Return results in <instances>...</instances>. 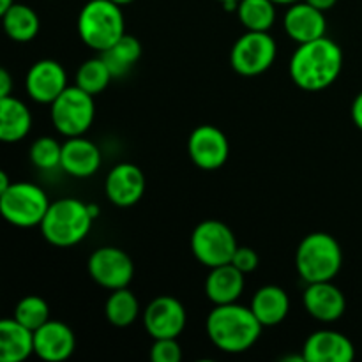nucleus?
Instances as JSON below:
<instances>
[{"label": "nucleus", "instance_id": "nucleus-27", "mask_svg": "<svg viewBox=\"0 0 362 362\" xmlns=\"http://www.w3.org/2000/svg\"><path fill=\"white\" fill-rule=\"evenodd\" d=\"M235 11L246 30L269 32L276 21V4L272 0H239Z\"/></svg>", "mask_w": 362, "mask_h": 362}, {"label": "nucleus", "instance_id": "nucleus-12", "mask_svg": "<svg viewBox=\"0 0 362 362\" xmlns=\"http://www.w3.org/2000/svg\"><path fill=\"white\" fill-rule=\"evenodd\" d=\"M187 152L189 158L198 168L202 170H218L228 161L230 144L221 129L214 126H198L191 133L187 140Z\"/></svg>", "mask_w": 362, "mask_h": 362}, {"label": "nucleus", "instance_id": "nucleus-38", "mask_svg": "<svg viewBox=\"0 0 362 362\" xmlns=\"http://www.w3.org/2000/svg\"><path fill=\"white\" fill-rule=\"evenodd\" d=\"M218 2H221L225 7H228V11H233V9H237V4H239V0H218Z\"/></svg>", "mask_w": 362, "mask_h": 362}, {"label": "nucleus", "instance_id": "nucleus-8", "mask_svg": "<svg viewBox=\"0 0 362 362\" xmlns=\"http://www.w3.org/2000/svg\"><path fill=\"white\" fill-rule=\"evenodd\" d=\"M237 247L239 244L230 226L218 219L202 221L191 233V251L209 269L230 264Z\"/></svg>", "mask_w": 362, "mask_h": 362}, {"label": "nucleus", "instance_id": "nucleus-23", "mask_svg": "<svg viewBox=\"0 0 362 362\" xmlns=\"http://www.w3.org/2000/svg\"><path fill=\"white\" fill-rule=\"evenodd\" d=\"M32 113L23 101L7 95L0 98V141L14 144L30 133Z\"/></svg>", "mask_w": 362, "mask_h": 362}, {"label": "nucleus", "instance_id": "nucleus-5", "mask_svg": "<svg viewBox=\"0 0 362 362\" xmlns=\"http://www.w3.org/2000/svg\"><path fill=\"white\" fill-rule=\"evenodd\" d=\"M120 7L113 0H88L85 4L78 16V34L88 48L105 52L126 34Z\"/></svg>", "mask_w": 362, "mask_h": 362}, {"label": "nucleus", "instance_id": "nucleus-29", "mask_svg": "<svg viewBox=\"0 0 362 362\" xmlns=\"http://www.w3.org/2000/svg\"><path fill=\"white\" fill-rule=\"evenodd\" d=\"M14 318L20 322L23 327L34 332L42 324L49 320V308L45 299L37 296H27L16 304L14 308Z\"/></svg>", "mask_w": 362, "mask_h": 362}, {"label": "nucleus", "instance_id": "nucleus-4", "mask_svg": "<svg viewBox=\"0 0 362 362\" xmlns=\"http://www.w3.org/2000/svg\"><path fill=\"white\" fill-rule=\"evenodd\" d=\"M341 246L331 233H310L297 247L296 267L306 283L332 281L341 271Z\"/></svg>", "mask_w": 362, "mask_h": 362}, {"label": "nucleus", "instance_id": "nucleus-28", "mask_svg": "<svg viewBox=\"0 0 362 362\" xmlns=\"http://www.w3.org/2000/svg\"><path fill=\"white\" fill-rule=\"evenodd\" d=\"M112 80V73L101 55L85 60L76 71V85L92 95L101 94Z\"/></svg>", "mask_w": 362, "mask_h": 362}, {"label": "nucleus", "instance_id": "nucleus-30", "mask_svg": "<svg viewBox=\"0 0 362 362\" xmlns=\"http://www.w3.org/2000/svg\"><path fill=\"white\" fill-rule=\"evenodd\" d=\"M62 158V145L52 136H41L32 144L30 161L39 170H55L60 166Z\"/></svg>", "mask_w": 362, "mask_h": 362}, {"label": "nucleus", "instance_id": "nucleus-17", "mask_svg": "<svg viewBox=\"0 0 362 362\" xmlns=\"http://www.w3.org/2000/svg\"><path fill=\"white\" fill-rule=\"evenodd\" d=\"M304 362H350L356 357V346L338 331H317L303 346Z\"/></svg>", "mask_w": 362, "mask_h": 362}, {"label": "nucleus", "instance_id": "nucleus-35", "mask_svg": "<svg viewBox=\"0 0 362 362\" xmlns=\"http://www.w3.org/2000/svg\"><path fill=\"white\" fill-rule=\"evenodd\" d=\"M306 2L310 4V6L317 7V9L322 11V13H325V11L332 9V7L336 6V2H338V0H306Z\"/></svg>", "mask_w": 362, "mask_h": 362}, {"label": "nucleus", "instance_id": "nucleus-14", "mask_svg": "<svg viewBox=\"0 0 362 362\" xmlns=\"http://www.w3.org/2000/svg\"><path fill=\"white\" fill-rule=\"evenodd\" d=\"M105 193L117 207H131L138 204L145 193L144 172L133 163H119L106 177Z\"/></svg>", "mask_w": 362, "mask_h": 362}, {"label": "nucleus", "instance_id": "nucleus-31", "mask_svg": "<svg viewBox=\"0 0 362 362\" xmlns=\"http://www.w3.org/2000/svg\"><path fill=\"white\" fill-rule=\"evenodd\" d=\"M180 359H182V349L177 338L154 339L151 346L152 362H179Z\"/></svg>", "mask_w": 362, "mask_h": 362}, {"label": "nucleus", "instance_id": "nucleus-34", "mask_svg": "<svg viewBox=\"0 0 362 362\" xmlns=\"http://www.w3.org/2000/svg\"><path fill=\"white\" fill-rule=\"evenodd\" d=\"M352 120L357 127L362 131V92L354 99L352 103Z\"/></svg>", "mask_w": 362, "mask_h": 362}, {"label": "nucleus", "instance_id": "nucleus-20", "mask_svg": "<svg viewBox=\"0 0 362 362\" xmlns=\"http://www.w3.org/2000/svg\"><path fill=\"white\" fill-rule=\"evenodd\" d=\"M244 292V272L235 265L225 264L212 267L205 279V296L212 304L237 303Z\"/></svg>", "mask_w": 362, "mask_h": 362}, {"label": "nucleus", "instance_id": "nucleus-3", "mask_svg": "<svg viewBox=\"0 0 362 362\" xmlns=\"http://www.w3.org/2000/svg\"><path fill=\"white\" fill-rule=\"evenodd\" d=\"M99 216V209L83 204L76 198H60L49 202L41 221V233L49 244L57 247H71L80 244L88 235L92 223Z\"/></svg>", "mask_w": 362, "mask_h": 362}, {"label": "nucleus", "instance_id": "nucleus-26", "mask_svg": "<svg viewBox=\"0 0 362 362\" xmlns=\"http://www.w3.org/2000/svg\"><path fill=\"white\" fill-rule=\"evenodd\" d=\"M106 320L115 327H129L138 320L140 303L129 288L112 290L105 304Z\"/></svg>", "mask_w": 362, "mask_h": 362}, {"label": "nucleus", "instance_id": "nucleus-36", "mask_svg": "<svg viewBox=\"0 0 362 362\" xmlns=\"http://www.w3.org/2000/svg\"><path fill=\"white\" fill-rule=\"evenodd\" d=\"M11 184H13V182H11V180H9V175H7V173L4 172L2 168H0V197H2V194L6 193L7 187H9Z\"/></svg>", "mask_w": 362, "mask_h": 362}, {"label": "nucleus", "instance_id": "nucleus-37", "mask_svg": "<svg viewBox=\"0 0 362 362\" xmlns=\"http://www.w3.org/2000/svg\"><path fill=\"white\" fill-rule=\"evenodd\" d=\"M13 4H14V0H0V20H2V16L6 14V11L9 9Z\"/></svg>", "mask_w": 362, "mask_h": 362}, {"label": "nucleus", "instance_id": "nucleus-10", "mask_svg": "<svg viewBox=\"0 0 362 362\" xmlns=\"http://www.w3.org/2000/svg\"><path fill=\"white\" fill-rule=\"evenodd\" d=\"M88 274L92 281L106 290L129 286L134 276V264L129 255L115 246H103L88 258Z\"/></svg>", "mask_w": 362, "mask_h": 362}, {"label": "nucleus", "instance_id": "nucleus-11", "mask_svg": "<svg viewBox=\"0 0 362 362\" xmlns=\"http://www.w3.org/2000/svg\"><path fill=\"white\" fill-rule=\"evenodd\" d=\"M186 310L175 297H156L144 311L145 331L152 339L179 338L186 327Z\"/></svg>", "mask_w": 362, "mask_h": 362}, {"label": "nucleus", "instance_id": "nucleus-24", "mask_svg": "<svg viewBox=\"0 0 362 362\" xmlns=\"http://www.w3.org/2000/svg\"><path fill=\"white\" fill-rule=\"evenodd\" d=\"M103 60L108 66L113 78H122L129 74V71L136 66L141 57V45L134 35L124 34L110 48L101 52Z\"/></svg>", "mask_w": 362, "mask_h": 362}, {"label": "nucleus", "instance_id": "nucleus-18", "mask_svg": "<svg viewBox=\"0 0 362 362\" xmlns=\"http://www.w3.org/2000/svg\"><path fill=\"white\" fill-rule=\"evenodd\" d=\"M283 25L288 37L299 45L324 37L327 32L325 14L317 7L310 6L306 0H300L288 7L283 18Z\"/></svg>", "mask_w": 362, "mask_h": 362}, {"label": "nucleus", "instance_id": "nucleus-33", "mask_svg": "<svg viewBox=\"0 0 362 362\" xmlns=\"http://www.w3.org/2000/svg\"><path fill=\"white\" fill-rule=\"evenodd\" d=\"M13 92V76L6 67L0 66V98H7Z\"/></svg>", "mask_w": 362, "mask_h": 362}, {"label": "nucleus", "instance_id": "nucleus-19", "mask_svg": "<svg viewBox=\"0 0 362 362\" xmlns=\"http://www.w3.org/2000/svg\"><path fill=\"white\" fill-rule=\"evenodd\" d=\"M101 166V151L94 141L81 136L67 138L62 144V158H60V168L71 177L85 179L94 175Z\"/></svg>", "mask_w": 362, "mask_h": 362}, {"label": "nucleus", "instance_id": "nucleus-15", "mask_svg": "<svg viewBox=\"0 0 362 362\" xmlns=\"http://www.w3.org/2000/svg\"><path fill=\"white\" fill-rule=\"evenodd\" d=\"M34 354L46 362H62L73 356L76 338L69 325L59 320H48L34 332Z\"/></svg>", "mask_w": 362, "mask_h": 362}, {"label": "nucleus", "instance_id": "nucleus-25", "mask_svg": "<svg viewBox=\"0 0 362 362\" xmlns=\"http://www.w3.org/2000/svg\"><path fill=\"white\" fill-rule=\"evenodd\" d=\"M39 16L25 4H13L2 16V27L7 37L16 42H28L37 35Z\"/></svg>", "mask_w": 362, "mask_h": 362}, {"label": "nucleus", "instance_id": "nucleus-22", "mask_svg": "<svg viewBox=\"0 0 362 362\" xmlns=\"http://www.w3.org/2000/svg\"><path fill=\"white\" fill-rule=\"evenodd\" d=\"M34 354V334L16 318H0V362H21Z\"/></svg>", "mask_w": 362, "mask_h": 362}, {"label": "nucleus", "instance_id": "nucleus-7", "mask_svg": "<svg viewBox=\"0 0 362 362\" xmlns=\"http://www.w3.org/2000/svg\"><path fill=\"white\" fill-rule=\"evenodd\" d=\"M52 122L64 136H81L90 129L95 117L94 95L85 92L78 85L69 87L52 103Z\"/></svg>", "mask_w": 362, "mask_h": 362}, {"label": "nucleus", "instance_id": "nucleus-2", "mask_svg": "<svg viewBox=\"0 0 362 362\" xmlns=\"http://www.w3.org/2000/svg\"><path fill=\"white\" fill-rule=\"evenodd\" d=\"M209 339L221 352L240 354L253 349L264 325L258 322L251 308L237 303L218 304L205 322Z\"/></svg>", "mask_w": 362, "mask_h": 362}, {"label": "nucleus", "instance_id": "nucleus-9", "mask_svg": "<svg viewBox=\"0 0 362 362\" xmlns=\"http://www.w3.org/2000/svg\"><path fill=\"white\" fill-rule=\"evenodd\" d=\"M276 52L278 46L269 32L247 30L233 45L230 52V66L243 76H258L272 66Z\"/></svg>", "mask_w": 362, "mask_h": 362}, {"label": "nucleus", "instance_id": "nucleus-21", "mask_svg": "<svg viewBox=\"0 0 362 362\" xmlns=\"http://www.w3.org/2000/svg\"><path fill=\"white\" fill-rule=\"evenodd\" d=\"M250 308L264 327H274L281 324L288 315V293L281 286L265 285L255 292Z\"/></svg>", "mask_w": 362, "mask_h": 362}, {"label": "nucleus", "instance_id": "nucleus-6", "mask_svg": "<svg viewBox=\"0 0 362 362\" xmlns=\"http://www.w3.org/2000/svg\"><path fill=\"white\" fill-rule=\"evenodd\" d=\"M48 207L46 193L32 182H13L0 197V216L18 228L41 225Z\"/></svg>", "mask_w": 362, "mask_h": 362}, {"label": "nucleus", "instance_id": "nucleus-32", "mask_svg": "<svg viewBox=\"0 0 362 362\" xmlns=\"http://www.w3.org/2000/svg\"><path fill=\"white\" fill-rule=\"evenodd\" d=\"M230 264L235 265L240 272L247 274V272H253L255 269L258 267V255L255 253V250H251V247L239 246L235 250V253H233Z\"/></svg>", "mask_w": 362, "mask_h": 362}, {"label": "nucleus", "instance_id": "nucleus-13", "mask_svg": "<svg viewBox=\"0 0 362 362\" xmlns=\"http://www.w3.org/2000/svg\"><path fill=\"white\" fill-rule=\"evenodd\" d=\"M27 94L41 105H52L67 88L66 69L57 60L42 59L28 69L25 78Z\"/></svg>", "mask_w": 362, "mask_h": 362}, {"label": "nucleus", "instance_id": "nucleus-1", "mask_svg": "<svg viewBox=\"0 0 362 362\" xmlns=\"http://www.w3.org/2000/svg\"><path fill=\"white\" fill-rule=\"evenodd\" d=\"M343 69V52L329 37L303 42L290 59V78L303 90L318 92L331 87Z\"/></svg>", "mask_w": 362, "mask_h": 362}, {"label": "nucleus", "instance_id": "nucleus-16", "mask_svg": "<svg viewBox=\"0 0 362 362\" xmlns=\"http://www.w3.org/2000/svg\"><path fill=\"white\" fill-rule=\"evenodd\" d=\"M304 310L322 324H332L345 315L346 299L332 281L308 283L303 296Z\"/></svg>", "mask_w": 362, "mask_h": 362}, {"label": "nucleus", "instance_id": "nucleus-39", "mask_svg": "<svg viewBox=\"0 0 362 362\" xmlns=\"http://www.w3.org/2000/svg\"><path fill=\"white\" fill-rule=\"evenodd\" d=\"M274 4H281V6H292V4L300 2V0H272Z\"/></svg>", "mask_w": 362, "mask_h": 362}, {"label": "nucleus", "instance_id": "nucleus-40", "mask_svg": "<svg viewBox=\"0 0 362 362\" xmlns=\"http://www.w3.org/2000/svg\"><path fill=\"white\" fill-rule=\"evenodd\" d=\"M115 4H119V6H127V4L134 2V0H113Z\"/></svg>", "mask_w": 362, "mask_h": 362}]
</instances>
